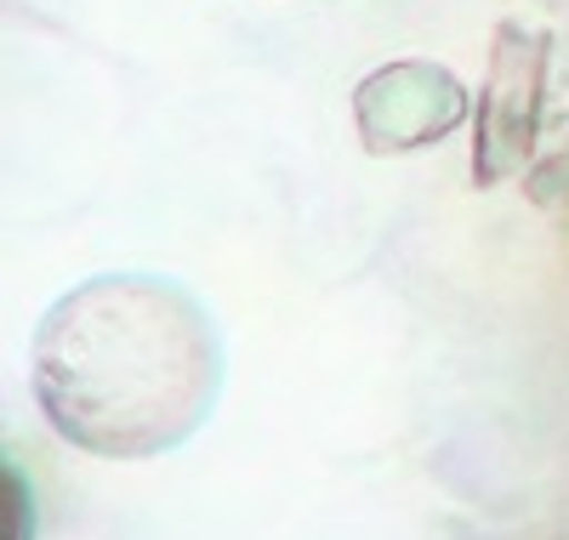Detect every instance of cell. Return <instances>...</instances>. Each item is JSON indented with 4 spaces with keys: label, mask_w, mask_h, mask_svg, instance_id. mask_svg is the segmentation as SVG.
Listing matches in <instances>:
<instances>
[{
    "label": "cell",
    "mask_w": 569,
    "mask_h": 540,
    "mask_svg": "<svg viewBox=\"0 0 569 540\" xmlns=\"http://www.w3.org/2000/svg\"><path fill=\"white\" fill-rule=\"evenodd\" d=\"M29 381L40 416L74 450L142 461L177 450L211 416L222 341L177 279L103 273L46 308Z\"/></svg>",
    "instance_id": "1"
},
{
    "label": "cell",
    "mask_w": 569,
    "mask_h": 540,
    "mask_svg": "<svg viewBox=\"0 0 569 540\" xmlns=\"http://www.w3.org/2000/svg\"><path fill=\"white\" fill-rule=\"evenodd\" d=\"M467 86L445 63H388L353 86V126L365 154H416L467 120Z\"/></svg>",
    "instance_id": "3"
},
{
    "label": "cell",
    "mask_w": 569,
    "mask_h": 540,
    "mask_svg": "<svg viewBox=\"0 0 569 540\" xmlns=\"http://www.w3.org/2000/svg\"><path fill=\"white\" fill-rule=\"evenodd\" d=\"M547 34L525 23L496 29L490 80L479 91V120H472V182L496 188L501 177L525 171L541 137V97H547Z\"/></svg>",
    "instance_id": "2"
}]
</instances>
